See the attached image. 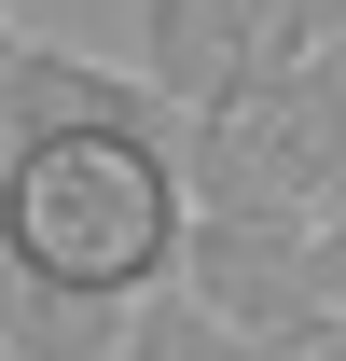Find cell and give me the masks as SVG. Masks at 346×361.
<instances>
[{
    "label": "cell",
    "mask_w": 346,
    "mask_h": 361,
    "mask_svg": "<svg viewBox=\"0 0 346 361\" xmlns=\"http://www.w3.org/2000/svg\"><path fill=\"white\" fill-rule=\"evenodd\" d=\"M305 264H319V306L346 319V209H319V236H305Z\"/></svg>",
    "instance_id": "obj_7"
},
{
    "label": "cell",
    "mask_w": 346,
    "mask_h": 361,
    "mask_svg": "<svg viewBox=\"0 0 346 361\" xmlns=\"http://www.w3.org/2000/svg\"><path fill=\"white\" fill-rule=\"evenodd\" d=\"M305 236L319 223H263V209H194V236H180V278L167 292H194L208 319H236L250 348H277V334H305L319 306V264H305Z\"/></svg>",
    "instance_id": "obj_3"
},
{
    "label": "cell",
    "mask_w": 346,
    "mask_h": 361,
    "mask_svg": "<svg viewBox=\"0 0 346 361\" xmlns=\"http://www.w3.org/2000/svg\"><path fill=\"white\" fill-rule=\"evenodd\" d=\"M180 236H194V153L139 97V70H97L0 180V278L28 292L153 306L180 278Z\"/></svg>",
    "instance_id": "obj_1"
},
{
    "label": "cell",
    "mask_w": 346,
    "mask_h": 361,
    "mask_svg": "<svg viewBox=\"0 0 346 361\" xmlns=\"http://www.w3.org/2000/svg\"><path fill=\"white\" fill-rule=\"evenodd\" d=\"M180 153H194V209H263V223L346 209V42L263 56L222 111L180 126Z\"/></svg>",
    "instance_id": "obj_2"
},
{
    "label": "cell",
    "mask_w": 346,
    "mask_h": 361,
    "mask_svg": "<svg viewBox=\"0 0 346 361\" xmlns=\"http://www.w3.org/2000/svg\"><path fill=\"white\" fill-rule=\"evenodd\" d=\"M125 361H263V348L236 334V319H208L194 292H153V306H139V334H125Z\"/></svg>",
    "instance_id": "obj_5"
},
{
    "label": "cell",
    "mask_w": 346,
    "mask_h": 361,
    "mask_svg": "<svg viewBox=\"0 0 346 361\" xmlns=\"http://www.w3.org/2000/svg\"><path fill=\"white\" fill-rule=\"evenodd\" d=\"M14 42H28V28H14V0H0V70H14Z\"/></svg>",
    "instance_id": "obj_9"
},
{
    "label": "cell",
    "mask_w": 346,
    "mask_h": 361,
    "mask_svg": "<svg viewBox=\"0 0 346 361\" xmlns=\"http://www.w3.org/2000/svg\"><path fill=\"white\" fill-rule=\"evenodd\" d=\"M277 56V0H139V97L194 126Z\"/></svg>",
    "instance_id": "obj_4"
},
{
    "label": "cell",
    "mask_w": 346,
    "mask_h": 361,
    "mask_svg": "<svg viewBox=\"0 0 346 361\" xmlns=\"http://www.w3.org/2000/svg\"><path fill=\"white\" fill-rule=\"evenodd\" d=\"M305 42H346V0H277V56H305Z\"/></svg>",
    "instance_id": "obj_6"
},
{
    "label": "cell",
    "mask_w": 346,
    "mask_h": 361,
    "mask_svg": "<svg viewBox=\"0 0 346 361\" xmlns=\"http://www.w3.org/2000/svg\"><path fill=\"white\" fill-rule=\"evenodd\" d=\"M0 361H28V306H14V278H0Z\"/></svg>",
    "instance_id": "obj_8"
}]
</instances>
